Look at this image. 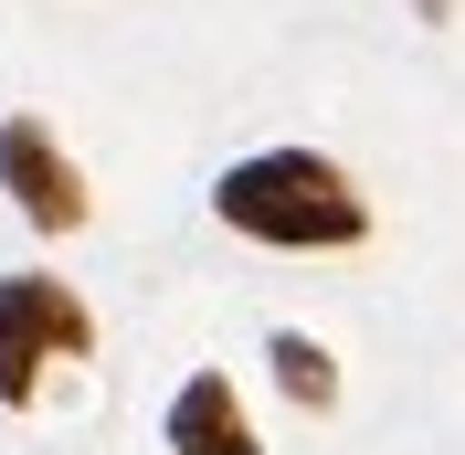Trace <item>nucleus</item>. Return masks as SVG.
<instances>
[{
	"label": "nucleus",
	"instance_id": "obj_3",
	"mask_svg": "<svg viewBox=\"0 0 465 455\" xmlns=\"http://www.w3.org/2000/svg\"><path fill=\"white\" fill-rule=\"evenodd\" d=\"M0 191L22 201L32 233H74L85 223V180H74V159L54 148L43 116H0Z\"/></svg>",
	"mask_w": 465,
	"mask_h": 455
},
{
	"label": "nucleus",
	"instance_id": "obj_1",
	"mask_svg": "<svg viewBox=\"0 0 465 455\" xmlns=\"http://www.w3.org/2000/svg\"><path fill=\"white\" fill-rule=\"evenodd\" d=\"M212 212L243 244H286V255H328V244L371 233V201L349 191V170L318 159V148H254V159H232L212 180Z\"/></svg>",
	"mask_w": 465,
	"mask_h": 455
},
{
	"label": "nucleus",
	"instance_id": "obj_4",
	"mask_svg": "<svg viewBox=\"0 0 465 455\" xmlns=\"http://www.w3.org/2000/svg\"><path fill=\"white\" fill-rule=\"evenodd\" d=\"M170 455H254V424H243V402H232V381L223 370H191L170 392Z\"/></svg>",
	"mask_w": 465,
	"mask_h": 455
},
{
	"label": "nucleus",
	"instance_id": "obj_5",
	"mask_svg": "<svg viewBox=\"0 0 465 455\" xmlns=\"http://www.w3.org/2000/svg\"><path fill=\"white\" fill-rule=\"evenodd\" d=\"M264 360H275L286 402H307V413H328V402H339V370H328V349L307 339V329H275V339H264Z\"/></svg>",
	"mask_w": 465,
	"mask_h": 455
},
{
	"label": "nucleus",
	"instance_id": "obj_2",
	"mask_svg": "<svg viewBox=\"0 0 465 455\" xmlns=\"http://www.w3.org/2000/svg\"><path fill=\"white\" fill-rule=\"evenodd\" d=\"M95 318L64 276H0V402H32L43 360H85Z\"/></svg>",
	"mask_w": 465,
	"mask_h": 455
}]
</instances>
